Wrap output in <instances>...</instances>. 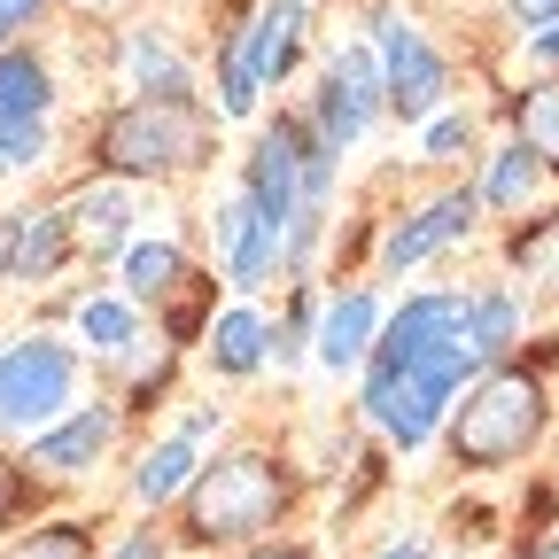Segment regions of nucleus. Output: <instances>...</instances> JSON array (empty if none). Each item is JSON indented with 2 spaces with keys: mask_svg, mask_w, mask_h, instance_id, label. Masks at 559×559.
<instances>
[{
  "mask_svg": "<svg viewBox=\"0 0 559 559\" xmlns=\"http://www.w3.org/2000/svg\"><path fill=\"white\" fill-rule=\"evenodd\" d=\"M296 489H304V474L288 451L234 443L218 459H202L194 489L171 506V536H179V551H257L288 528Z\"/></svg>",
  "mask_w": 559,
  "mask_h": 559,
  "instance_id": "1",
  "label": "nucleus"
},
{
  "mask_svg": "<svg viewBox=\"0 0 559 559\" xmlns=\"http://www.w3.org/2000/svg\"><path fill=\"white\" fill-rule=\"evenodd\" d=\"M218 109H210L202 94L187 102H164V94H124L109 102L94 124H86V171L94 179H187L202 171L210 156H218Z\"/></svg>",
  "mask_w": 559,
  "mask_h": 559,
  "instance_id": "2",
  "label": "nucleus"
},
{
  "mask_svg": "<svg viewBox=\"0 0 559 559\" xmlns=\"http://www.w3.org/2000/svg\"><path fill=\"white\" fill-rule=\"evenodd\" d=\"M481 349H474V311H466V288H412L381 342H373V358L358 381H404L419 396H436V404H459L474 381H481Z\"/></svg>",
  "mask_w": 559,
  "mask_h": 559,
  "instance_id": "3",
  "label": "nucleus"
},
{
  "mask_svg": "<svg viewBox=\"0 0 559 559\" xmlns=\"http://www.w3.org/2000/svg\"><path fill=\"white\" fill-rule=\"evenodd\" d=\"M551 436V389L528 366H489L443 428V459L459 474H506L521 459H536V443Z\"/></svg>",
  "mask_w": 559,
  "mask_h": 559,
  "instance_id": "4",
  "label": "nucleus"
},
{
  "mask_svg": "<svg viewBox=\"0 0 559 559\" xmlns=\"http://www.w3.org/2000/svg\"><path fill=\"white\" fill-rule=\"evenodd\" d=\"M358 39H373V55L389 70V117L396 124L428 132L443 109H459V70H451V55L428 39V24H419L404 0H366V9H358Z\"/></svg>",
  "mask_w": 559,
  "mask_h": 559,
  "instance_id": "5",
  "label": "nucleus"
},
{
  "mask_svg": "<svg viewBox=\"0 0 559 559\" xmlns=\"http://www.w3.org/2000/svg\"><path fill=\"white\" fill-rule=\"evenodd\" d=\"M304 117H311V132L326 140L334 156H358L366 140L381 132V117H389V70H381V55H373V39H326V55H319V79H311V94L296 102Z\"/></svg>",
  "mask_w": 559,
  "mask_h": 559,
  "instance_id": "6",
  "label": "nucleus"
},
{
  "mask_svg": "<svg viewBox=\"0 0 559 559\" xmlns=\"http://www.w3.org/2000/svg\"><path fill=\"white\" fill-rule=\"evenodd\" d=\"M79 373H86V349L70 334H9V358H0V436H39L55 428L62 412H79Z\"/></svg>",
  "mask_w": 559,
  "mask_h": 559,
  "instance_id": "7",
  "label": "nucleus"
},
{
  "mask_svg": "<svg viewBox=\"0 0 559 559\" xmlns=\"http://www.w3.org/2000/svg\"><path fill=\"white\" fill-rule=\"evenodd\" d=\"M481 226H489V210H481V187H474V171H459V179H443L428 202H412V210H396V218H381L373 280H404V272H419L428 257H443V249L474 241Z\"/></svg>",
  "mask_w": 559,
  "mask_h": 559,
  "instance_id": "8",
  "label": "nucleus"
},
{
  "mask_svg": "<svg viewBox=\"0 0 559 559\" xmlns=\"http://www.w3.org/2000/svg\"><path fill=\"white\" fill-rule=\"evenodd\" d=\"M202 226H210V264H218V280H226L241 304H257L272 280H280V264H288V241L257 218V202H249L241 187H218V194H210Z\"/></svg>",
  "mask_w": 559,
  "mask_h": 559,
  "instance_id": "9",
  "label": "nucleus"
},
{
  "mask_svg": "<svg viewBox=\"0 0 559 559\" xmlns=\"http://www.w3.org/2000/svg\"><path fill=\"white\" fill-rule=\"evenodd\" d=\"M234 187L257 202V218H264L280 241H288V234L304 226V156H296V109H280V117H264V124L249 132V156H241Z\"/></svg>",
  "mask_w": 559,
  "mask_h": 559,
  "instance_id": "10",
  "label": "nucleus"
},
{
  "mask_svg": "<svg viewBox=\"0 0 559 559\" xmlns=\"http://www.w3.org/2000/svg\"><path fill=\"white\" fill-rule=\"evenodd\" d=\"M117 436H124V404L117 396H94L79 412H62L55 428H39L24 443V466H32V481H86L117 451Z\"/></svg>",
  "mask_w": 559,
  "mask_h": 559,
  "instance_id": "11",
  "label": "nucleus"
},
{
  "mask_svg": "<svg viewBox=\"0 0 559 559\" xmlns=\"http://www.w3.org/2000/svg\"><path fill=\"white\" fill-rule=\"evenodd\" d=\"M381 326H389L381 280H349V288H326V296H319V334H311V366L334 373V381H342V373H366Z\"/></svg>",
  "mask_w": 559,
  "mask_h": 559,
  "instance_id": "12",
  "label": "nucleus"
},
{
  "mask_svg": "<svg viewBox=\"0 0 559 559\" xmlns=\"http://www.w3.org/2000/svg\"><path fill=\"white\" fill-rule=\"evenodd\" d=\"M62 218H70V234H79V257L86 264H117L132 241H140V210H132V187L124 179H79L62 194Z\"/></svg>",
  "mask_w": 559,
  "mask_h": 559,
  "instance_id": "13",
  "label": "nucleus"
},
{
  "mask_svg": "<svg viewBox=\"0 0 559 559\" xmlns=\"http://www.w3.org/2000/svg\"><path fill=\"white\" fill-rule=\"evenodd\" d=\"M474 187H481V210L489 218H528V210L559 187L551 171H544V156H528L513 132H498L481 148V164H474Z\"/></svg>",
  "mask_w": 559,
  "mask_h": 559,
  "instance_id": "14",
  "label": "nucleus"
},
{
  "mask_svg": "<svg viewBox=\"0 0 559 559\" xmlns=\"http://www.w3.org/2000/svg\"><path fill=\"white\" fill-rule=\"evenodd\" d=\"M311 16H319V0H257L249 9V47H257V70H264V94L296 86V70L311 55Z\"/></svg>",
  "mask_w": 559,
  "mask_h": 559,
  "instance_id": "15",
  "label": "nucleus"
},
{
  "mask_svg": "<svg viewBox=\"0 0 559 559\" xmlns=\"http://www.w3.org/2000/svg\"><path fill=\"white\" fill-rule=\"evenodd\" d=\"M117 70H124V94H164V102L194 94V62L179 55V39L164 24H124L117 32Z\"/></svg>",
  "mask_w": 559,
  "mask_h": 559,
  "instance_id": "16",
  "label": "nucleus"
},
{
  "mask_svg": "<svg viewBox=\"0 0 559 559\" xmlns=\"http://www.w3.org/2000/svg\"><path fill=\"white\" fill-rule=\"evenodd\" d=\"M70 342H79L86 358H102V366L140 358V349H148V334H140V304L124 288H86L79 304H70Z\"/></svg>",
  "mask_w": 559,
  "mask_h": 559,
  "instance_id": "17",
  "label": "nucleus"
},
{
  "mask_svg": "<svg viewBox=\"0 0 559 559\" xmlns=\"http://www.w3.org/2000/svg\"><path fill=\"white\" fill-rule=\"evenodd\" d=\"M202 366L218 381H257L272 366V319L257 304H226L210 319V334H202Z\"/></svg>",
  "mask_w": 559,
  "mask_h": 559,
  "instance_id": "18",
  "label": "nucleus"
},
{
  "mask_svg": "<svg viewBox=\"0 0 559 559\" xmlns=\"http://www.w3.org/2000/svg\"><path fill=\"white\" fill-rule=\"evenodd\" d=\"M466 311H474V349L481 366H513V349L528 342V288H513V280H474L466 288Z\"/></svg>",
  "mask_w": 559,
  "mask_h": 559,
  "instance_id": "19",
  "label": "nucleus"
},
{
  "mask_svg": "<svg viewBox=\"0 0 559 559\" xmlns=\"http://www.w3.org/2000/svg\"><path fill=\"white\" fill-rule=\"evenodd\" d=\"M194 474H202V443L187 436V428H171V436H156L148 451L132 459V506H148V513H171L187 489H194Z\"/></svg>",
  "mask_w": 559,
  "mask_h": 559,
  "instance_id": "20",
  "label": "nucleus"
},
{
  "mask_svg": "<svg viewBox=\"0 0 559 559\" xmlns=\"http://www.w3.org/2000/svg\"><path fill=\"white\" fill-rule=\"evenodd\" d=\"M79 264V234H70L62 202H24V241H16V288H55Z\"/></svg>",
  "mask_w": 559,
  "mask_h": 559,
  "instance_id": "21",
  "label": "nucleus"
},
{
  "mask_svg": "<svg viewBox=\"0 0 559 559\" xmlns=\"http://www.w3.org/2000/svg\"><path fill=\"white\" fill-rule=\"evenodd\" d=\"M498 117H506V132L521 140V148L544 156V171L559 179V79H551V70L506 86V94H498Z\"/></svg>",
  "mask_w": 559,
  "mask_h": 559,
  "instance_id": "22",
  "label": "nucleus"
},
{
  "mask_svg": "<svg viewBox=\"0 0 559 559\" xmlns=\"http://www.w3.org/2000/svg\"><path fill=\"white\" fill-rule=\"evenodd\" d=\"M187 280H194V264H187V249H179L171 234H140V241L117 257V288H124L140 311H148V304L164 311V304L187 288Z\"/></svg>",
  "mask_w": 559,
  "mask_h": 559,
  "instance_id": "23",
  "label": "nucleus"
},
{
  "mask_svg": "<svg viewBox=\"0 0 559 559\" xmlns=\"http://www.w3.org/2000/svg\"><path fill=\"white\" fill-rule=\"evenodd\" d=\"M55 70H47V55L39 47H0V109L9 117H55Z\"/></svg>",
  "mask_w": 559,
  "mask_h": 559,
  "instance_id": "24",
  "label": "nucleus"
},
{
  "mask_svg": "<svg viewBox=\"0 0 559 559\" xmlns=\"http://www.w3.org/2000/svg\"><path fill=\"white\" fill-rule=\"evenodd\" d=\"M481 148H489V140H481V109H466V102H459V109H443L428 132H419V164H428V171H459V164L474 171V164H481Z\"/></svg>",
  "mask_w": 559,
  "mask_h": 559,
  "instance_id": "25",
  "label": "nucleus"
},
{
  "mask_svg": "<svg viewBox=\"0 0 559 559\" xmlns=\"http://www.w3.org/2000/svg\"><path fill=\"white\" fill-rule=\"evenodd\" d=\"M0 559H102V536H94L86 513H62V521H39L24 536H9Z\"/></svg>",
  "mask_w": 559,
  "mask_h": 559,
  "instance_id": "26",
  "label": "nucleus"
},
{
  "mask_svg": "<svg viewBox=\"0 0 559 559\" xmlns=\"http://www.w3.org/2000/svg\"><path fill=\"white\" fill-rule=\"evenodd\" d=\"M210 319H218V272H194L187 288L156 311V326H164V349H187V342H202L210 334Z\"/></svg>",
  "mask_w": 559,
  "mask_h": 559,
  "instance_id": "27",
  "label": "nucleus"
},
{
  "mask_svg": "<svg viewBox=\"0 0 559 559\" xmlns=\"http://www.w3.org/2000/svg\"><path fill=\"white\" fill-rule=\"evenodd\" d=\"M311 334H319V288L311 280H288V319H272V366L296 373L311 358Z\"/></svg>",
  "mask_w": 559,
  "mask_h": 559,
  "instance_id": "28",
  "label": "nucleus"
},
{
  "mask_svg": "<svg viewBox=\"0 0 559 559\" xmlns=\"http://www.w3.org/2000/svg\"><path fill=\"white\" fill-rule=\"evenodd\" d=\"M506 257H513V264H528L536 304H559V210H551V218H536V226H513Z\"/></svg>",
  "mask_w": 559,
  "mask_h": 559,
  "instance_id": "29",
  "label": "nucleus"
},
{
  "mask_svg": "<svg viewBox=\"0 0 559 559\" xmlns=\"http://www.w3.org/2000/svg\"><path fill=\"white\" fill-rule=\"evenodd\" d=\"M55 156V117H9L0 109V164L9 171H39Z\"/></svg>",
  "mask_w": 559,
  "mask_h": 559,
  "instance_id": "30",
  "label": "nucleus"
},
{
  "mask_svg": "<svg viewBox=\"0 0 559 559\" xmlns=\"http://www.w3.org/2000/svg\"><path fill=\"white\" fill-rule=\"evenodd\" d=\"M171 551H179V536L164 528V513H148L140 528H124V536L109 544V559H171Z\"/></svg>",
  "mask_w": 559,
  "mask_h": 559,
  "instance_id": "31",
  "label": "nucleus"
},
{
  "mask_svg": "<svg viewBox=\"0 0 559 559\" xmlns=\"http://www.w3.org/2000/svg\"><path fill=\"white\" fill-rule=\"evenodd\" d=\"M47 9H55V0H0V47H16Z\"/></svg>",
  "mask_w": 559,
  "mask_h": 559,
  "instance_id": "32",
  "label": "nucleus"
},
{
  "mask_svg": "<svg viewBox=\"0 0 559 559\" xmlns=\"http://www.w3.org/2000/svg\"><path fill=\"white\" fill-rule=\"evenodd\" d=\"M506 16H513V32H521V39H536V32H551V24H559V0H506Z\"/></svg>",
  "mask_w": 559,
  "mask_h": 559,
  "instance_id": "33",
  "label": "nucleus"
},
{
  "mask_svg": "<svg viewBox=\"0 0 559 559\" xmlns=\"http://www.w3.org/2000/svg\"><path fill=\"white\" fill-rule=\"evenodd\" d=\"M16 241H24V210H0V288H16Z\"/></svg>",
  "mask_w": 559,
  "mask_h": 559,
  "instance_id": "34",
  "label": "nucleus"
},
{
  "mask_svg": "<svg viewBox=\"0 0 559 559\" xmlns=\"http://www.w3.org/2000/svg\"><path fill=\"white\" fill-rule=\"evenodd\" d=\"M179 428H187L194 443H210V436L226 428V404H187V419H179Z\"/></svg>",
  "mask_w": 559,
  "mask_h": 559,
  "instance_id": "35",
  "label": "nucleus"
},
{
  "mask_svg": "<svg viewBox=\"0 0 559 559\" xmlns=\"http://www.w3.org/2000/svg\"><path fill=\"white\" fill-rule=\"evenodd\" d=\"M373 559H436V536H428V528H412V536H396V544H381Z\"/></svg>",
  "mask_w": 559,
  "mask_h": 559,
  "instance_id": "36",
  "label": "nucleus"
},
{
  "mask_svg": "<svg viewBox=\"0 0 559 559\" xmlns=\"http://www.w3.org/2000/svg\"><path fill=\"white\" fill-rule=\"evenodd\" d=\"M521 47H528V62H536V70H551V79H559V24H551V32H536V39H521Z\"/></svg>",
  "mask_w": 559,
  "mask_h": 559,
  "instance_id": "37",
  "label": "nucleus"
},
{
  "mask_svg": "<svg viewBox=\"0 0 559 559\" xmlns=\"http://www.w3.org/2000/svg\"><path fill=\"white\" fill-rule=\"evenodd\" d=\"M234 559H319V551L296 544V536H280V544H257V551H234Z\"/></svg>",
  "mask_w": 559,
  "mask_h": 559,
  "instance_id": "38",
  "label": "nucleus"
},
{
  "mask_svg": "<svg viewBox=\"0 0 559 559\" xmlns=\"http://www.w3.org/2000/svg\"><path fill=\"white\" fill-rule=\"evenodd\" d=\"M528 559H559V536H536V544H528Z\"/></svg>",
  "mask_w": 559,
  "mask_h": 559,
  "instance_id": "39",
  "label": "nucleus"
},
{
  "mask_svg": "<svg viewBox=\"0 0 559 559\" xmlns=\"http://www.w3.org/2000/svg\"><path fill=\"white\" fill-rule=\"evenodd\" d=\"M79 9H124V0H79Z\"/></svg>",
  "mask_w": 559,
  "mask_h": 559,
  "instance_id": "40",
  "label": "nucleus"
},
{
  "mask_svg": "<svg viewBox=\"0 0 559 559\" xmlns=\"http://www.w3.org/2000/svg\"><path fill=\"white\" fill-rule=\"evenodd\" d=\"M506 559H528V544H521V551H506Z\"/></svg>",
  "mask_w": 559,
  "mask_h": 559,
  "instance_id": "41",
  "label": "nucleus"
},
{
  "mask_svg": "<svg viewBox=\"0 0 559 559\" xmlns=\"http://www.w3.org/2000/svg\"><path fill=\"white\" fill-rule=\"evenodd\" d=\"M0 358H9V334H0Z\"/></svg>",
  "mask_w": 559,
  "mask_h": 559,
  "instance_id": "42",
  "label": "nucleus"
},
{
  "mask_svg": "<svg viewBox=\"0 0 559 559\" xmlns=\"http://www.w3.org/2000/svg\"><path fill=\"white\" fill-rule=\"evenodd\" d=\"M0 179H9V164H0Z\"/></svg>",
  "mask_w": 559,
  "mask_h": 559,
  "instance_id": "43",
  "label": "nucleus"
}]
</instances>
